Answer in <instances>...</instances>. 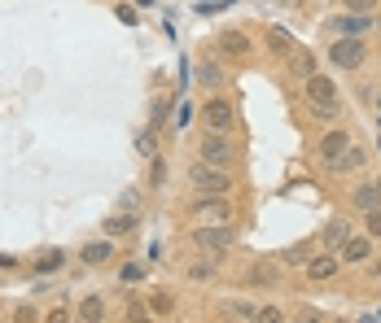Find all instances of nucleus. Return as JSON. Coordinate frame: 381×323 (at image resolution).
Returning a JSON list of instances; mask_svg holds the SVG:
<instances>
[{
  "instance_id": "1",
  "label": "nucleus",
  "mask_w": 381,
  "mask_h": 323,
  "mask_svg": "<svg viewBox=\"0 0 381 323\" xmlns=\"http://www.w3.org/2000/svg\"><path fill=\"white\" fill-rule=\"evenodd\" d=\"M188 184H193L197 192H220V196H228V192H233V175H228L224 166H211V162L197 158V166H188Z\"/></svg>"
},
{
  "instance_id": "2",
  "label": "nucleus",
  "mask_w": 381,
  "mask_h": 323,
  "mask_svg": "<svg viewBox=\"0 0 381 323\" xmlns=\"http://www.w3.org/2000/svg\"><path fill=\"white\" fill-rule=\"evenodd\" d=\"M197 158L228 171V166L237 162V145L228 140V131H206V136H202V145H197Z\"/></svg>"
},
{
  "instance_id": "3",
  "label": "nucleus",
  "mask_w": 381,
  "mask_h": 323,
  "mask_svg": "<svg viewBox=\"0 0 381 323\" xmlns=\"http://www.w3.org/2000/svg\"><path fill=\"white\" fill-rule=\"evenodd\" d=\"M193 219L197 228H220V223H233V210L228 201H220V192H202L193 201Z\"/></svg>"
},
{
  "instance_id": "4",
  "label": "nucleus",
  "mask_w": 381,
  "mask_h": 323,
  "mask_svg": "<svg viewBox=\"0 0 381 323\" xmlns=\"http://www.w3.org/2000/svg\"><path fill=\"white\" fill-rule=\"evenodd\" d=\"M364 57H369V48H364V39L360 35H342L337 44L329 48V62L333 66H342V70H360Z\"/></svg>"
},
{
  "instance_id": "5",
  "label": "nucleus",
  "mask_w": 381,
  "mask_h": 323,
  "mask_svg": "<svg viewBox=\"0 0 381 323\" xmlns=\"http://www.w3.org/2000/svg\"><path fill=\"white\" fill-rule=\"evenodd\" d=\"M337 271H342V254H333V249H316V254L307 258L303 275L311 279V284H324V279H333Z\"/></svg>"
},
{
  "instance_id": "6",
  "label": "nucleus",
  "mask_w": 381,
  "mask_h": 323,
  "mask_svg": "<svg viewBox=\"0 0 381 323\" xmlns=\"http://www.w3.org/2000/svg\"><path fill=\"white\" fill-rule=\"evenodd\" d=\"M233 241H237V228H233V223H220V228H197V232H193V245H197V249H211V254H224Z\"/></svg>"
},
{
  "instance_id": "7",
  "label": "nucleus",
  "mask_w": 381,
  "mask_h": 323,
  "mask_svg": "<svg viewBox=\"0 0 381 323\" xmlns=\"http://www.w3.org/2000/svg\"><path fill=\"white\" fill-rule=\"evenodd\" d=\"M351 149V131H342V127H333V131H324L320 136V145H316V158L324 162V171H329V166L342 158V153Z\"/></svg>"
},
{
  "instance_id": "8",
  "label": "nucleus",
  "mask_w": 381,
  "mask_h": 323,
  "mask_svg": "<svg viewBox=\"0 0 381 323\" xmlns=\"http://www.w3.org/2000/svg\"><path fill=\"white\" fill-rule=\"evenodd\" d=\"M233 105L224 101V96H211L206 105H202V122H206V131H233Z\"/></svg>"
},
{
  "instance_id": "9",
  "label": "nucleus",
  "mask_w": 381,
  "mask_h": 323,
  "mask_svg": "<svg viewBox=\"0 0 381 323\" xmlns=\"http://www.w3.org/2000/svg\"><path fill=\"white\" fill-rule=\"evenodd\" d=\"M303 96H307V105H324V101H337V83L329 79V75H307V83H303Z\"/></svg>"
},
{
  "instance_id": "10",
  "label": "nucleus",
  "mask_w": 381,
  "mask_h": 323,
  "mask_svg": "<svg viewBox=\"0 0 381 323\" xmlns=\"http://www.w3.org/2000/svg\"><path fill=\"white\" fill-rule=\"evenodd\" d=\"M373 26H377V22H373V13H351V9H346L342 18L333 22V31H337V35H369Z\"/></svg>"
},
{
  "instance_id": "11",
  "label": "nucleus",
  "mask_w": 381,
  "mask_h": 323,
  "mask_svg": "<svg viewBox=\"0 0 381 323\" xmlns=\"http://www.w3.org/2000/svg\"><path fill=\"white\" fill-rule=\"evenodd\" d=\"M110 258H114V236H110V241H88L84 249H79V262H84V266H101Z\"/></svg>"
},
{
  "instance_id": "12",
  "label": "nucleus",
  "mask_w": 381,
  "mask_h": 323,
  "mask_svg": "<svg viewBox=\"0 0 381 323\" xmlns=\"http://www.w3.org/2000/svg\"><path fill=\"white\" fill-rule=\"evenodd\" d=\"M62 266H66V254H62V249H39V254L31 258V271H35V275H53V271H62Z\"/></svg>"
},
{
  "instance_id": "13",
  "label": "nucleus",
  "mask_w": 381,
  "mask_h": 323,
  "mask_svg": "<svg viewBox=\"0 0 381 323\" xmlns=\"http://www.w3.org/2000/svg\"><path fill=\"white\" fill-rule=\"evenodd\" d=\"M329 171H333V175H355V171H364V149L355 145V140H351V149L329 166Z\"/></svg>"
},
{
  "instance_id": "14",
  "label": "nucleus",
  "mask_w": 381,
  "mask_h": 323,
  "mask_svg": "<svg viewBox=\"0 0 381 323\" xmlns=\"http://www.w3.org/2000/svg\"><path fill=\"white\" fill-rule=\"evenodd\" d=\"M127 232H136V214L132 210H118V214H110L101 223V236H127Z\"/></svg>"
},
{
  "instance_id": "15",
  "label": "nucleus",
  "mask_w": 381,
  "mask_h": 323,
  "mask_svg": "<svg viewBox=\"0 0 381 323\" xmlns=\"http://www.w3.org/2000/svg\"><path fill=\"white\" fill-rule=\"evenodd\" d=\"M351 236H355V232H351V223H342V219H337V223H329V228H324L320 245H324V249H333V254H337V249H342V245L351 241Z\"/></svg>"
},
{
  "instance_id": "16",
  "label": "nucleus",
  "mask_w": 381,
  "mask_h": 323,
  "mask_svg": "<svg viewBox=\"0 0 381 323\" xmlns=\"http://www.w3.org/2000/svg\"><path fill=\"white\" fill-rule=\"evenodd\" d=\"M342 254V262H369V254H373V241L369 236H351V241L337 249Z\"/></svg>"
},
{
  "instance_id": "17",
  "label": "nucleus",
  "mask_w": 381,
  "mask_h": 323,
  "mask_svg": "<svg viewBox=\"0 0 381 323\" xmlns=\"http://www.w3.org/2000/svg\"><path fill=\"white\" fill-rule=\"evenodd\" d=\"M351 201H355V210H364V214H369V210L381 205V184H377V179H373V184H360L355 192H351Z\"/></svg>"
},
{
  "instance_id": "18",
  "label": "nucleus",
  "mask_w": 381,
  "mask_h": 323,
  "mask_svg": "<svg viewBox=\"0 0 381 323\" xmlns=\"http://www.w3.org/2000/svg\"><path fill=\"white\" fill-rule=\"evenodd\" d=\"M220 53H224V57H246V53H250V39L241 35V31H224V35H220Z\"/></svg>"
},
{
  "instance_id": "19",
  "label": "nucleus",
  "mask_w": 381,
  "mask_h": 323,
  "mask_svg": "<svg viewBox=\"0 0 381 323\" xmlns=\"http://www.w3.org/2000/svg\"><path fill=\"white\" fill-rule=\"evenodd\" d=\"M316 249H320L316 241H298V245H290V249L281 254V262H285V266H307V258L316 254Z\"/></svg>"
},
{
  "instance_id": "20",
  "label": "nucleus",
  "mask_w": 381,
  "mask_h": 323,
  "mask_svg": "<svg viewBox=\"0 0 381 323\" xmlns=\"http://www.w3.org/2000/svg\"><path fill=\"white\" fill-rule=\"evenodd\" d=\"M220 315H224V319H254V302L228 297V302H220Z\"/></svg>"
},
{
  "instance_id": "21",
  "label": "nucleus",
  "mask_w": 381,
  "mask_h": 323,
  "mask_svg": "<svg viewBox=\"0 0 381 323\" xmlns=\"http://www.w3.org/2000/svg\"><path fill=\"white\" fill-rule=\"evenodd\" d=\"M75 319H84V323H101L105 319V302L101 297H84L75 306Z\"/></svg>"
},
{
  "instance_id": "22",
  "label": "nucleus",
  "mask_w": 381,
  "mask_h": 323,
  "mask_svg": "<svg viewBox=\"0 0 381 323\" xmlns=\"http://www.w3.org/2000/svg\"><path fill=\"white\" fill-rule=\"evenodd\" d=\"M145 311L154 315V319H171L175 315V297H171V293H154V297L145 302Z\"/></svg>"
},
{
  "instance_id": "23",
  "label": "nucleus",
  "mask_w": 381,
  "mask_h": 323,
  "mask_svg": "<svg viewBox=\"0 0 381 323\" xmlns=\"http://www.w3.org/2000/svg\"><path fill=\"white\" fill-rule=\"evenodd\" d=\"M215 271H220V266H215V258H197L193 266H188V279H197V284H202V279H211Z\"/></svg>"
},
{
  "instance_id": "24",
  "label": "nucleus",
  "mask_w": 381,
  "mask_h": 323,
  "mask_svg": "<svg viewBox=\"0 0 381 323\" xmlns=\"http://www.w3.org/2000/svg\"><path fill=\"white\" fill-rule=\"evenodd\" d=\"M145 279V266L141 262H123L118 266V284H141Z\"/></svg>"
},
{
  "instance_id": "25",
  "label": "nucleus",
  "mask_w": 381,
  "mask_h": 323,
  "mask_svg": "<svg viewBox=\"0 0 381 323\" xmlns=\"http://www.w3.org/2000/svg\"><path fill=\"white\" fill-rule=\"evenodd\" d=\"M136 153H141V158H149V162L158 158V140H154V131H141V136H136Z\"/></svg>"
},
{
  "instance_id": "26",
  "label": "nucleus",
  "mask_w": 381,
  "mask_h": 323,
  "mask_svg": "<svg viewBox=\"0 0 381 323\" xmlns=\"http://www.w3.org/2000/svg\"><path fill=\"white\" fill-rule=\"evenodd\" d=\"M337 114H342V101H324V105H311V118H324V122H333Z\"/></svg>"
},
{
  "instance_id": "27",
  "label": "nucleus",
  "mask_w": 381,
  "mask_h": 323,
  "mask_svg": "<svg viewBox=\"0 0 381 323\" xmlns=\"http://www.w3.org/2000/svg\"><path fill=\"white\" fill-rule=\"evenodd\" d=\"M281 306H254V323H281Z\"/></svg>"
},
{
  "instance_id": "28",
  "label": "nucleus",
  "mask_w": 381,
  "mask_h": 323,
  "mask_svg": "<svg viewBox=\"0 0 381 323\" xmlns=\"http://www.w3.org/2000/svg\"><path fill=\"white\" fill-rule=\"evenodd\" d=\"M276 275H281V271H272V266H254V271H250V284H276Z\"/></svg>"
},
{
  "instance_id": "29",
  "label": "nucleus",
  "mask_w": 381,
  "mask_h": 323,
  "mask_svg": "<svg viewBox=\"0 0 381 323\" xmlns=\"http://www.w3.org/2000/svg\"><path fill=\"white\" fill-rule=\"evenodd\" d=\"M294 70H298V75H316V57H307V53H298V57H294Z\"/></svg>"
},
{
  "instance_id": "30",
  "label": "nucleus",
  "mask_w": 381,
  "mask_h": 323,
  "mask_svg": "<svg viewBox=\"0 0 381 323\" xmlns=\"http://www.w3.org/2000/svg\"><path fill=\"white\" fill-rule=\"evenodd\" d=\"M364 228H369V236H381V205L364 214Z\"/></svg>"
},
{
  "instance_id": "31",
  "label": "nucleus",
  "mask_w": 381,
  "mask_h": 323,
  "mask_svg": "<svg viewBox=\"0 0 381 323\" xmlns=\"http://www.w3.org/2000/svg\"><path fill=\"white\" fill-rule=\"evenodd\" d=\"M346 9H351V13H373L377 0H346Z\"/></svg>"
},
{
  "instance_id": "32",
  "label": "nucleus",
  "mask_w": 381,
  "mask_h": 323,
  "mask_svg": "<svg viewBox=\"0 0 381 323\" xmlns=\"http://www.w3.org/2000/svg\"><path fill=\"white\" fill-rule=\"evenodd\" d=\"M267 39H272V48H290V35H285V31H276V26L267 31Z\"/></svg>"
},
{
  "instance_id": "33",
  "label": "nucleus",
  "mask_w": 381,
  "mask_h": 323,
  "mask_svg": "<svg viewBox=\"0 0 381 323\" xmlns=\"http://www.w3.org/2000/svg\"><path fill=\"white\" fill-rule=\"evenodd\" d=\"M13 319H18V323H26V319H31V323H35L39 315H35V306H18V311H13Z\"/></svg>"
},
{
  "instance_id": "34",
  "label": "nucleus",
  "mask_w": 381,
  "mask_h": 323,
  "mask_svg": "<svg viewBox=\"0 0 381 323\" xmlns=\"http://www.w3.org/2000/svg\"><path fill=\"white\" fill-rule=\"evenodd\" d=\"M197 79H202V83H220V70H215V66H202Z\"/></svg>"
},
{
  "instance_id": "35",
  "label": "nucleus",
  "mask_w": 381,
  "mask_h": 323,
  "mask_svg": "<svg viewBox=\"0 0 381 323\" xmlns=\"http://www.w3.org/2000/svg\"><path fill=\"white\" fill-rule=\"evenodd\" d=\"M44 319H48V323H66V319H71V311H66V306H62V311H48Z\"/></svg>"
},
{
  "instance_id": "36",
  "label": "nucleus",
  "mask_w": 381,
  "mask_h": 323,
  "mask_svg": "<svg viewBox=\"0 0 381 323\" xmlns=\"http://www.w3.org/2000/svg\"><path fill=\"white\" fill-rule=\"evenodd\" d=\"M0 266H18V258H9V254H0Z\"/></svg>"
},
{
  "instance_id": "37",
  "label": "nucleus",
  "mask_w": 381,
  "mask_h": 323,
  "mask_svg": "<svg viewBox=\"0 0 381 323\" xmlns=\"http://www.w3.org/2000/svg\"><path fill=\"white\" fill-rule=\"evenodd\" d=\"M377 114H381V96H377Z\"/></svg>"
}]
</instances>
